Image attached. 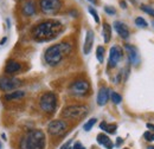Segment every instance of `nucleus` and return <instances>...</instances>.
Here are the masks:
<instances>
[{"instance_id":"f257e3e1","label":"nucleus","mask_w":154,"mask_h":149,"mask_svg":"<svg viewBox=\"0 0 154 149\" xmlns=\"http://www.w3.org/2000/svg\"><path fill=\"white\" fill-rule=\"evenodd\" d=\"M63 25L58 20H46L38 24L32 33L36 40L38 41H49L51 39H55L62 32Z\"/></svg>"},{"instance_id":"f03ea898","label":"nucleus","mask_w":154,"mask_h":149,"mask_svg":"<svg viewBox=\"0 0 154 149\" xmlns=\"http://www.w3.org/2000/svg\"><path fill=\"white\" fill-rule=\"evenodd\" d=\"M71 52V45L69 43H59L54 46H50L45 51V62L50 66H56L62 62V59Z\"/></svg>"},{"instance_id":"7ed1b4c3","label":"nucleus","mask_w":154,"mask_h":149,"mask_svg":"<svg viewBox=\"0 0 154 149\" xmlns=\"http://www.w3.org/2000/svg\"><path fill=\"white\" fill-rule=\"evenodd\" d=\"M45 134L42 130H31L20 140L19 149H44Z\"/></svg>"},{"instance_id":"20e7f679","label":"nucleus","mask_w":154,"mask_h":149,"mask_svg":"<svg viewBox=\"0 0 154 149\" xmlns=\"http://www.w3.org/2000/svg\"><path fill=\"white\" fill-rule=\"evenodd\" d=\"M89 111L88 107L85 105H69L63 109L62 116L64 118H71V120H77L84 117Z\"/></svg>"},{"instance_id":"39448f33","label":"nucleus","mask_w":154,"mask_h":149,"mask_svg":"<svg viewBox=\"0 0 154 149\" xmlns=\"http://www.w3.org/2000/svg\"><path fill=\"white\" fill-rule=\"evenodd\" d=\"M40 108L48 114H52L57 108V97L54 93H46L40 97Z\"/></svg>"},{"instance_id":"423d86ee","label":"nucleus","mask_w":154,"mask_h":149,"mask_svg":"<svg viewBox=\"0 0 154 149\" xmlns=\"http://www.w3.org/2000/svg\"><path fill=\"white\" fill-rule=\"evenodd\" d=\"M39 6L43 13L56 14L62 7V1L60 0H40Z\"/></svg>"},{"instance_id":"0eeeda50","label":"nucleus","mask_w":154,"mask_h":149,"mask_svg":"<svg viewBox=\"0 0 154 149\" xmlns=\"http://www.w3.org/2000/svg\"><path fill=\"white\" fill-rule=\"evenodd\" d=\"M21 81L16 77H0V90L1 91H11L16 90L21 85Z\"/></svg>"},{"instance_id":"6e6552de","label":"nucleus","mask_w":154,"mask_h":149,"mask_svg":"<svg viewBox=\"0 0 154 149\" xmlns=\"http://www.w3.org/2000/svg\"><path fill=\"white\" fill-rule=\"evenodd\" d=\"M90 89V85L85 81H76L70 85V93L74 96H84Z\"/></svg>"},{"instance_id":"1a4fd4ad","label":"nucleus","mask_w":154,"mask_h":149,"mask_svg":"<svg viewBox=\"0 0 154 149\" xmlns=\"http://www.w3.org/2000/svg\"><path fill=\"white\" fill-rule=\"evenodd\" d=\"M65 130H66V124H65V122H63L60 120H55V121L50 122L48 126V131L52 136H62L65 132Z\"/></svg>"},{"instance_id":"9d476101","label":"nucleus","mask_w":154,"mask_h":149,"mask_svg":"<svg viewBox=\"0 0 154 149\" xmlns=\"http://www.w3.org/2000/svg\"><path fill=\"white\" fill-rule=\"evenodd\" d=\"M122 58V50L119 46H113L109 51V66L110 68H115L117 63L121 60Z\"/></svg>"},{"instance_id":"9b49d317","label":"nucleus","mask_w":154,"mask_h":149,"mask_svg":"<svg viewBox=\"0 0 154 149\" xmlns=\"http://www.w3.org/2000/svg\"><path fill=\"white\" fill-rule=\"evenodd\" d=\"M94 32L91 30L87 31V35H85V40H84V46H83V52L84 55H89L91 49H93V45H94Z\"/></svg>"},{"instance_id":"f8f14e48","label":"nucleus","mask_w":154,"mask_h":149,"mask_svg":"<svg viewBox=\"0 0 154 149\" xmlns=\"http://www.w3.org/2000/svg\"><path fill=\"white\" fill-rule=\"evenodd\" d=\"M113 26H114L115 31L117 32V35L122 39H127V38L129 37V30H128L127 25L123 24L122 21H115Z\"/></svg>"},{"instance_id":"ddd939ff","label":"nucleus","mask_w":154,"mask_h":149,"mask_svg":"<svg viewBox=\"0 0 154 149\" xmlns=\"http://www.w3.org/2000/svg\"><path fill=\"white\" fill-rule=\"evenodd\" d=\"M125 49H126V51H127V53H128V59H129V62L133 64V65H137L139 64V53H137V50L135 49L134 46H132V45H125Z\"/></svg>"},{"instance_id":"4468645a","label":"nucleus","mask_w":154,"mask_h":149,"mask_svg":"<svg viewBox=\"0 0 154 149\" xmlns=\"http://www.w3.org/2000/svg\"><path fill=\"white\" fill-rule=\"evenodd\" d=\"M109 99V90L107 88H101L97 93V104L98 105H104Z\"/></svg>"},{"instance_id":"2eb2a0df","label":"nucleus","mask_w":154,"mask_h":149,"mask_svg":"<svg viewBox=\"0 0 154 149\" xmlns=\"http://www.w3.org/2000/svg\"><path fill=\"white\" fill-rule=\"evenodd\" d=\"M97 142H98V144L104 146L107 149H113V147H114V144L110 141V138L104 134H98L97 135Z\"/></svg>"},{"instance_id":"dca6fc26","label":"nucleus","mask_w":154,"mask_h":149,"mask_svg":"<svg viewBox=\"0 0 154 149\" xmlns=\"http://www.w3.org/2000/svg\"><path fill=\"white\" fill-rule=\"evenodd\" d=\"M21 65H20L18 62H14V60H8L6 66H5V71L6 74H14L17 71H19Z\"/></svg>"},{"instance_id":"f3484780","label":"nucleus","mask_w":154,"mask_h":149,"mask_svg":"<svg viewBox=\"0 0 154 149\" xmlns=\"http://www.w3.org/2000/svg\"><path fill=\"white\" fill-rule=\"evenodd\" d=\"M35 12H36L35 2H32V1H27V2L24 4V6H23V13H24L25 16L30 17V16L35 14Z\"/></svg>"},{"instance_id":"a211bd4d","label":"nucleus","mask_w":154,"mask_h":149,"mask_svg":"<svg viewBox=\"0 0 154 149\" xmlns=\"http://www.w3.org/2000/svg\"><path fill=\"white\" fill-rule=\"evenodd\" d=\"M25 96V93L24 91H20V90H14L12 93H6L5 95V99L6 101H13V99H19V98H23Z\"/></svg>"},{"instance_id":"6ab92c4d","label":"nucleus","mask_w":154,"mask_h":149,"mask_svg":"<svg viewBox=\"0 0 154 149\" xmlns=\"http://www.w3.org/2000/svg\"><path fill=\"white\" fill-rule=\"evenodd\" d=\"M103 38H104V43H109L110 38H112V27L109 24L107 23H103Z\"/></svg>"},{"instance_id":"aec40b11","label":"nucleus","mask_w":154,"mask_h":149,"mask_svg":"<svg viewBox=\"0 0 154 149\" xmlns=\"http://www.w3.org/2000/svg\"><path fill=\"white\" fill-rule=\"evenodd\" d=\"M100 128L103 131L109 132V134H115L117 127H116V124H107L106 122H102V123L100 124Z\"/></svg>"},{"instance_id":"412c9836","label":"nucleus","mask_w":154,"mask_h":149,"mask_svg":"<svg viewBox=\"0 0 154 149\" xmlns=\"http://www.w3.org/2000/svg\"><path fill=\"white\" fill-rule=\"evenodd\" d=\"M96 57L100 63H103V59H104V47L103 46H98L96 49Z\"/></svg>"},{"instance_id":"4be33fe9","label":"nucleus","mask_w":154,"mask_h":149,"mask_svg":"<svg viewBox=\"0 0 154 149\" xmlns=\"http://www.w3.org/2000/svg\"><path fill=\"white\" fill-rule=\"evenodd\" d=\"M95 123H96V118H90L84 126H83V129L85 131H90L91 130V128L95 126Z\"/></svg>"},{"instance_id":"5701e85b","label":"nucleus","mask_w":154,"mask_h":149,"mask_svg":"<svg viewBox=\"0 0 154 149\" xmlns=\"http://www.w3.org/2000/svg\"><path fill=\"white\" fill-rule=\"evenodd\" d=\"M135 25L139 26V27H147V26H148V23H147L143 18L137 17V18L135 19Z\"/></svg>"},{"instance_id":"b1692460","label":"nucleus","mask_w":154,"mask_h":149,"mask_svg":"<svg viewBox=\"0 0 154 149\" xmlns=\"http://www.w3.org/2000/svg\"><path fill=\"white\" fill-rule=\"evenodd\" d=\"M110 97H112L113 103H115V104H120V103H121V101H122L121 95H120V93H110Z\"/></svg>"},{"instance_id":"393cba45","label":"nucleus","mask_w":154,"mask_h":149,"mask_svg":"<svg viewBox=\"0 0 154 149\" xmlns=\"http://www.w3.org/2000/svg\"><path fill=\"white\" fill-rule=\"evenodd\" d=\"M141 10H142L145 13H147V14H149V16L154 17V8H152L151 6H147V5H141Z\"/></svg>"},{"instance_id":"a878e982","label":"nucleus","mask_w":154,"mask_h":149,"mask_svg":"<svg viewBox=\"0 0 154 149\" xmlns=\"http://www.w3.org/2000/svg\"><path fill=\"white\" fill-rule=\"evenodd\" d=\"M88 11H89V13L94 17V19H95V21H96L97 24L100 23V17H98V14H97V12H96V10L94 8V7H91V6H89L88 7Z\"/></svg>"},{"instance_id":"bb28decb","label":"nucleus","mask_w":154,"mask_h":149,"mask_svg":"<svg viewBox=\"0 0 154 149\" xmlns=\"http://www.w3.org/2000/svg\"><path fill=\"white\" fill-rule=\"evenodd\" d=\"M143 137L147 140V141H154V134H152L151 131H146L143 134Z\"/></svg>"},{"instance_id":"cd10ccee","label":"nucleus","mask_w":154,"mask_h":149,"mask_svg":"<svg viewBox=\"0 0 154 149\" xmlns=\"http://www.w3.org/2000/svg\"><path fill=\"white\" fill-rule=\"evenodd\" d=\"M104 11H106V13H108V14H110V16H113V14L116 13L114 7H110V6H106V7H104Z\"/></svg>"},{"instance_id":"c85d7f7f","label":"nucleus","mask_w":154,"mask_h":149,"mask_svg":"<svg viewBox=\"0 0 154 149\" xmlns=\"http://www.w3.org/2000/svg\"><path fill=\"white\" fill-rule=\"evenodd\" d=\"M72 149H85V148H84V147H83V146H82V144H81L79 142H76V143H75V146H74V148H72Z\"/></svg>"},{"instance_id":"c756f323","label":"nucleus","mask_w":154,"mask_h":149,"mask_svg":"<svg viewBox=\"0 0 154 149\" xmlns=\"http://www.w3.org/2000/svg\"><path fill=\"white\" fill-rule=\"evenodd\" d=\"M70 143H71V141H68L65 144H63V146L60 147V149H68L69 148V146H70Z\"/></svg>"},{"instance_id":"7c9ffc66","label":"nucleus","mask_w":154,"mask_h":149,"mask_svg":"<svg viewBox=\"0 0 154 149\" xmlns=\"http://www.w3.org/2000/svg\"><path fill=\"white\" fill-rule=\"evenodd\" d=\"M121 143H122V138H121V137H117V140H116V146L119 147V146H121Z\"/></svg>"},{"instance_id":"2f4dec72","label":"nucleus","mask_w":154,"mask_h":149,"mask_svg":"<svg viewBox=\"0 0 154 149\" xmlns=\"http://www.w3.org/2000/svg\"><path fill=\"white\" fill-rule=\"evenodd\" d=\"M146 127H147L148 129H151V130H154V124H151V123H147V124H146Z\"/></svg>"},{"instance_id":"473e14b6","label":"nucleus","mask_w":154,"mask_h":149,"mask_svg":"<svg viewBox=\"0 0 154 149\" xmlns=\"http://www.w3.org/2000/svg\"><path fill=\"white\" fill-rule=\"evenodd\" d=\"M6 41H7V38H6V37L2 38V39H1V41H0V45H4Z\"/></svg>"},{"instance_id":"72a5a7b5","label":"nucleus","mask_w":154,"mask_h":149,"mask_svg":"<svg viewBox=\"0 0 154 149\" xmlns=\"http://www.w3.org/2000/svg\"><path fill=\"white\" fill-rule=\"evenodd\" d=\"M120 5H121L123 8H126V2H125V1H121V2H120Z\"/></svg>"},{"instance_id":"f704fd0d","label":"nucleus","mask_w":154,"mask_h":149,"mask_svg":"<svg viewBox=\"0 0 154 149\" xmlns=\"http://www.w3.org/2000/svg\"><path fill=\"white\" fill-rule=\"evenodd\" d=\"M89 1H91L93 4H96V0H89Z\"/></svg>"},{"instance_id":"c9c22d12","label":"nucleus","mask_w":154,"mask_h":149,"mask_svg":"<svg viewBox=\"0 0 154 149\" xmlns=\"http://www.w3.org/2000/svg\"><path fill=\"white\" fill-rule=\"evenodd\" d=\"M147 149H154V146H151V147H148Z\"/></svg>"},{"instance_id":"e433bc0d","label":"nucleus","mask_w":154,"mask_h":149,"mask_svg":"<svg viewBox=\"0 0 154 149\" xmlns=\"http://www.w3.org/2000/svg\"><path fill=\"white\" fill-rule=\"evenodd\" d=\"M0 149H1V144H0Z\"/></svg>"},{"instance_id":"4c0bfd02","label":"nucleus","mask_w":154,"mask_h":149,"mask_svg":"<svg viewBox=\"0 0 154 149\" xmlns=\"http://www.w3.org/2000/svg\"><path fill=\"white\" fill-rule=\"evenodd\" d=\"M123 149H128V148H123Z\"/></svg>"},{"instance_id":"58836bf2","label":"nucleus","mask_w":154,"mask_h":149,"mask_svg":"<svg viewBox=\"0 0 154 149\" xmlns=\"http://www.w3.org/2000/svg\"><path fill=\"white\" fill-rule=\"evenodd\" d=\"M153 25H154V23H153Z\"/></svg>"}]
</instances>
